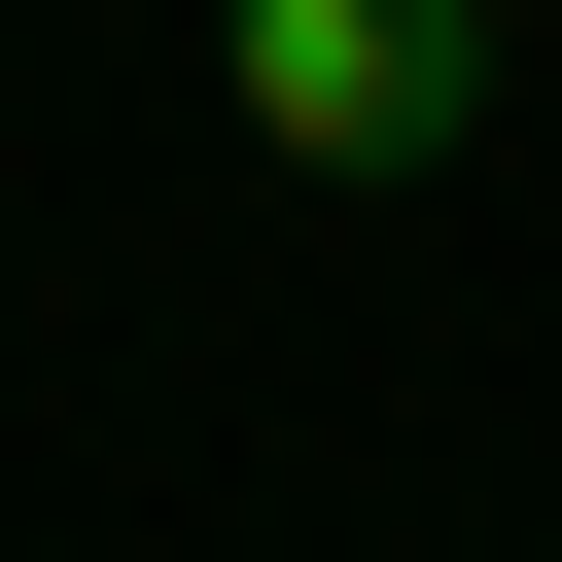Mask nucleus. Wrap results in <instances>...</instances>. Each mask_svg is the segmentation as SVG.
<instances>
[{
  "mask_svg": "<svg viewBox=\"0 0 562 562\" xmlns=\"http://www.w3.org/2000/svg\"><path fill=\"white\" fill-rule=\"evenodd\" d=\"M211 105L281 176H457L492 140V0H211Z\"/></svg>",
  "mask_w": 562,
  "mask_h": 562,
  "instance_id": "obj_1",
  "label": "nucleus"
}]
</instances>
